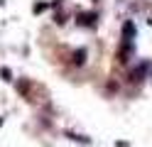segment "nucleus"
<instances>
[{"label":"nucleus","instance_id":"nucleus-5","mask_svg":"<svg viewBox=\"0 0 152 147\" xmlns=\"http://www.w3.org/2000/svg\"><path fill=\"white\" fill-rule=\"evenodd\" d=\"M44 7H47V3H39V5H34V12H42Z\"/></svg>","mask_w":152,"mask_h":147},{"label":"nucleus","instance_id":"nucleus-3","mask_svg":"<svg viewBox=\"0 0 152 147\" xmlns=\"http://www.w3.org/2000/svg\"><path fill=\"white\" fill-rule=\"evenodd\" d=\"M83 61H86V49H79V52L74 54V64H76V66H81Z\"/></svg>","mask_w":152,"mask_h":147},{"label":"nucleus","instance_id":"nucleus-2","mask_svg":"<svg viewBox=\"0 0 152 147\" xmlns=\"http://www.w3.org/2000/svg\"><path fill=\"white\" fill-rule=\"evenodd\" d=\"M96 22V12H83V15H79V25H93Z\"/></svg>","mask_w":152,"mask_h":147},{"label":"nucleus","instance_id":"nucleus-4","mask_svg":"<svg viewBox=\"0 0 152 147\" xmlns=\"http://www.w3.org/2000/svg\"><path fill=\"white\" fill-rule=\"evenodd\" d=\"M0 74H3V78H5V81H10V76H12V74H10V69H3Z\"/></svg>","mask_w":152,"mask_h":147},{"label":"nucleus","instance_id":"nucleus-1","mask_svg":"<svg viewBox=\"0 0 152 147\" xmlns=\"http://www.w3.org/2000/svg\"><path fill=\"white\" fill-rule=\"evenodd\" d=\"M123 34H125V42H132V37H135V25H132L130 20L123 25Z\"/></svg>","mask_w":152,"mask_h":147}]
</instances>
